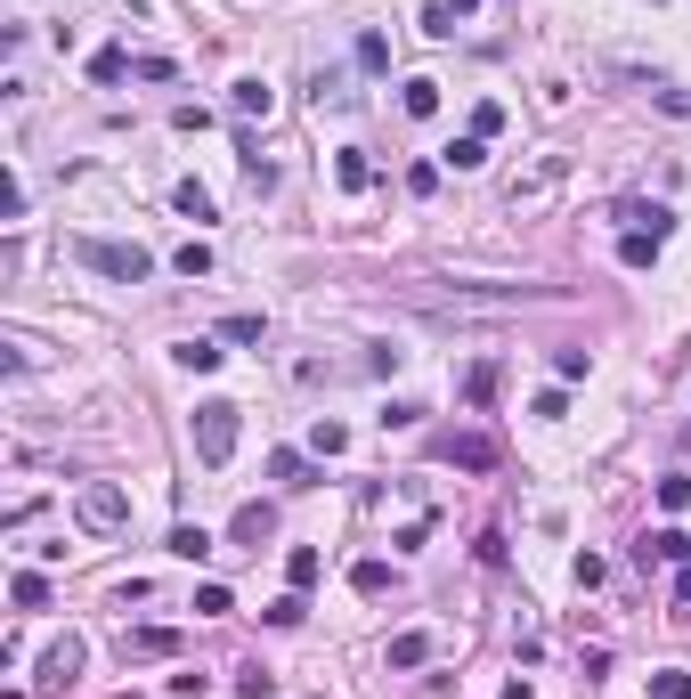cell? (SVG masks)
I'll return each mask as SVG.
<instances>
[{"mask_svg": "<svg viewBox=\"0 0 691 699\" xmlns=\"http://www.w3.org/2000/svg\"><path fill=\"white\" fill-rule=\"evenodd\" d=\"M635 561H643V569H651V561H675V569H683V561H691V537H683V529H651V537L635 545Z\"/></svg>", "mask_w": 691, "mask_h": 699, "instance_id": "8", "label": "cell"}, {"mask_svg": "<svg viewBox=\"0 0 691 699\" xmlns=\"http://www.w3.org/2000/svg\"><path fill=\"white\" fill-rule=\"evenodd\" d=\"M358 66L383 74V66H391V41H383V33H358Z\"/></svg>", "mask_w": 691, "mask_h": 699, "instance_id": "26", "label": "cell"}, {"mask_svg": "<svg viewBox=\"0 0 691 699\" xmlns=\"http://www.w3.org/2000/svg\"><path fill=\"white\" fill-rule=\"evenodd\" d=\"M505 131V106H472V139H496Z\"/></svg>", "mask_w": 691, "mask_h": 699, "instance_id": "36", "label": "cell"}, {"mask_svg": "<svg viewBox=\"0 0 691 699\" xmlns=\"http://www.w3.org/2000/svg\"><path fill=\"white\" fill-rule=\"evenodd\" d=\"M236 602H228V586H196V618H228Z\"/></svg>", "mask_w": 691, "mask_h": 699, "instance_id": "32", "label": "cell"}, {"mask_svg": "<svg viewBox=\"0 0 691 699\" xmlns=\"http://www.w3.org/2000/svg\"><path fill=\"white\" fill-rule=\"evenodd\" d=\"M407 423H423V407H415V399H391V407H383V431H407Z\"/></svg>", "mask_w": 691, "mask_h": 699, "instance_id": "35", "label": "cell"}, {"mask_svg": "<svg viewBox=\"0 0 691 699\" xmlns=\"http://www.w3.org/2000/svg\"><path fill=\"white\" fill-rule=\"evenodd\" d=\"M448 464H456V472H496V439H488V431H456V439H448Z\"/></svg>", "mask_w": 691, "mask_h": 699, "instance_id": "6", "label": "cell"}, {"mask_svg": "<svg viewBox=\"0 0 691 699\" xmlns=\"http://www.w3.org/2000/svg\"><path fill=\"white\" fill-rule=\"evenodd\" d=\"M179 277H212V244H179Z\"/></svg>", "mask_w": 691, "mask_h": 699, "instance_id": "31", "label": "cell"}, {"mask_svg": "<svg viewBox=\"0 0 691 699\" xmlns=\"http://www.w3.org/2000/svg\"><path fill=\"white\" fill-rule=\"evenodd\" d=\"M171 204H179L187 220H212V196H204V187H196V179H179V187H171Z\"/></svg>", "mask_w": 691, "mask_h": 699, "instance_id": "22", "label": "cell"}, {"mask_svg": "<svg viewBox=\"0 0 691 699\" xmlns=\"http://www.w3.org/2000/svg\"><path fill=\"white\" fill-rule=\"evenodd\" d=\"M309 448H318V456H342V448H350V431H342L334 415H318V431H309Z\"/></svg>", "mask_w": 691, "mask_h": 699, "instance_id": "25", "label": "cell"}, {"mask_svg": "<svg viewBox=\"0 0 691 699\" xmlns=\"http://www.w3.org/2000/svg\"><path fill=\"white\" fill-rule=\"evenodd\" d=\"M659 504H667V513H683V504H691V472H667V480H659Z\"/></svg>", "mask_w": 691, "mask_h": 699, "instance_id": "30", "label": "cell"}, {"mask_svg": "<svg viewBox=\"0 0 691 699\" xmlns=\"http://www.w3.org/2000/svg\"><path fill=\"white\" fill-rule=\"evenodd\" d=\"M350 98H358V90H350V74H334V66H326V74H318V82H309V106H318V114H326V106H334V114H342V106H350Z\"/></svg>", "mask_w": 691, "mask_h": 699, "instance_id": "9", "label": "cell"}, {"mask_svg": "<svg viewBox=\"0 0 691 699\" xmlns=\"http://www.w3.org/2000/svg\"><path fill=\"white\" fill-rule=\"evenodd\" d=\"M171 651H179L171 626H131V634H122V659H171Z\"/></svg>", "mask_w": 691, "mask_h": 699, "instance_id": "7", "label": "cell"}, {"mask_svg": "<svg viewBox=\"0 0 691 699\" xmlns=\"http://www.w3.org/2000/svg\"><path fill=\"white\" fill-rule=\"evenodd\" d=\"M122 521H131V496H122L114 480H90V488H82V529H90V537H114Z\"/></svg>", "mask_w": 691, "mask_h": 699, "instance_id": "3", "label": "cell"}, {"mask_svg": "<svg viewBox=\"0 0 691 699\" xmlns=\"http://www.w3.org/2000/svg\"><path fill=\"white\" fill-rule=\"evenodd\" d=\"M456 17H464V0H431V9H423V33H431V41H448Z\"/></svg>", "mask_w": 691, "mask_h": 699, "instance_id": "19", "label": "cell"}, {"mask_svg": "<svg viewBox=\"0 0 691 699\" xmlns=\"http://www.w3.org/2000/svg\"><path fill=\"white\" fill-rule=\"evenodd\" d=\"M675 602H691V561H683V569H675Z\"/></svg>", "mask_w": 691, "mask_h": 699, "instance_id": "38", "label": "cell"}, {"mask_svg": "<svg viewBox=\"0 0 691 699\" xmlns=\"http://www.w3.org/2000/svg\"><path fill=\"white\" fill-rule=\"evenodd\" d=\"M618 220H626V228H651V236H667V228H675V212H667V204H618Z\"/></svg>", "mask_w": 691, "mask_h": 699, "instance_id": "15", "label": "cell"}, {"mask_svg": "<svg viewBox=\"0 0 691 699\" xmlns=\"http://www.w3.org/2000/svg\"><path fill=\"white\" fill-rule=\"evenodd\" d=\"M228 537H236L244 553H261V545L277 537V513H269V504H236V521H228Z\"/></svg>", "mask_w": 691, "mask_h": 699, "instance_id": "5", "label": "cell"}, {"mask_svg": "<svg viewBox=\"0 0 691 699\" xmlns=\"http://www.w3.org/2000/svg\"><path fill=\"white\" fill-rule=\"evenodd\" d=\"M90 74H98V82H122V74H139V66H131L122 49H98V57H90Z\"/></svg>", "mask_w": 691, "mask_h": 699, "instance_id": "28", "label": "cell"}, {"mask_svg": "<svg viewBox=\"0 0 691 699\" xmlns=\"http://www.w3.org/2000/svg\"><path fill=\"white\" fill-rule=\"evenodd\" d=\"M17 610H49V578H41V569H17Z\"/></svg>", "mask_w": 691, "mask_h": 699, "instance_id": "18", "label": "cell"}, {"mask_svg": "<svg viewBox=\"0 0 691 699\" xmlns=\"http://www.w3.org/2000/svg\"><path fill=\"white\" fill-rule=\"evenodd\" d=\"M659 244H667V236H651V228H626V236H618V261H626V269H651V252H659Z\"/></svg>", "mask_w": 691, "mask_h": 699, "instance_id": "12", "label": "cell"}, {"mask_svg": "<svg viewBox=\"0 0 691 699\" xmlns=\"http://www.w3.org/2000/svg\"><path fill=\"white\" fill-rule=\"evenodd\" d=\"M82 683V634H57L41 651V691H74Z\"/></svg>", "mask_w": 691, "mask_h": 699, "instance_id": "4", "label": "cell"}, {"mask_svg": "<svg viewBox=\"0 0 691 699\" xmlns=\"http://www.w3.org/2000/svg\"><path fill=\"white\" fill-rule=\"evenodd\" d=\"M350 586H358V594H391V561H358Z\"/></svg>", "mask_w": 691, "mask_h": 699, "instance_id": "23", "label": "cell"}, {"mask_svg": "<svg viewBox=\"0 0 691 699\" xmlns=\"http://www.w3.org/2000/svg\"><path fill=\"white\" fill-rule=\"evenodd\" d=\"M399 106H407L415 122H423V114H439V82H431V74H415V82L399 90Z\"/></svg>", "mask_w": 691, "mask_h": 699, "instance_id": "16", "label": "cell"}, {"mask_svg": "<svg viewBox=\"0 0 691 699\" xmlns=\"http://www.w3.org/2000/svg\"><path fill=\"white\" fill-rule=\"evenodd\" d=\"M423 659H431V634H423V626L391 634V667H423Z\"/></svg>", "mask_w": 691, "mask_h": 699, "instance_id": "14", "label": "cell"}, {"mask_svg": "<svg viewBox=\"0 0 691 699\" xmlns=\"http://www.w3.org/2000/svg\"><path fill=\"white\" fill-rule=\"evenodd\" d=\"M269 472H277V480H285V488H309V464H301V456H293V448H277V456H269Z\"/></svg>", "mask_w": 691, "mask_h": 699, "instance_id": "27", "label": "cell"}, {"mask_svg": "<svg viewBox=\"0 0 691 699\" xmlns=\"http://www.w3.org/2000/svg\"><path fill=\"white\" fill-rule=\"evenodd\" d=\"M301 618H309L301 594H277V602H269V626H301Z\"/></svg>", "mask_w": 691, "mask_h": 699, "instance_id": "33", "label": "cell"}, {"mask_svg": "<svg viewBox=\"0 0 691 699\" xmlns=\"http://www.w3.org/2000/svg\"><path fill=\"white\" fill-rule=\"evenodd\" d=\"M334 179H342V187H374V163H366L358 147H342V155H334Z\"/></svg>", "mask_w": 691, "mask_h": 699, "instance_id": "20", "label": "cell"}, {"mask_svg": "<svg viewBox=\"0 0 691 699\" xmlns=\"http://www.w3.org/2000/svg\"><path fill=\"white\" fill-rule=\"evenodd\" d=\"M187 431H196V456L220 472L228 456H236V431H244V407H228V399H204L196 407V423H187Z\"/></svg>", "mask_w": 691, "mask_h": 699, "instance_id": "2", "label": "cell"}, {"mask_svg": "<svg viewBox=\"0 0 691 699\" xmlns=\"http://www.w3.org/2000/svg\"><path fill=\"white\" fill-rule=\"evenodd\" d=\"M171 553H179V561H204V553H212V537H204L196 521H179V529H171Z\"/></svg>", "mask_w": 691, "mask_h": 699, "instance_id": "21", "label": "cell"}, {"mask_svg": "<svg viewBox=\"0 0 691 699\" xmlns=\"http://www.w3.org/2000/svg\"><path fill=\"white\" fill-rule=\"evenodd\" d=\"M269 106H277V90H269L261 74H244V82H236V114H244V122H253V114L269 122Z\"/></svg>", "mask_w": 691, "mask_h": 699, "instance_id": "11", "label": "cell"}, {"mask_svg": "<svg viewBox=\"0 0 691 699\" xmlns=\"http://www.w3.org/2000/svg\"><path fill=\"white\" fill-rule=\"evenodd\" d=\"M82 261L98 277H114V285H147L155 277V252L147 244H114V236H82Z\"/></svg>", "mask_w": 691, "mask_h": 699, "instance_id": "1", "label": "cell"}, {"mask_svg": "<svg viewBox=\"0 0 691 699\" xmlns=\"http://www.w3.org/2000/svg\"><path fill=\"white\" fill-rule=\"evenodd\" d=\"M505 699H537V691H529V683H513V691H505Z\"/></svg>", "mask_w": 691, "mask_h": 699, "instance_id": "39", "label": "cell"}, {"mask_svg": "<svg viewBox=\"0 0 691 699\" xmlns=\"http://www.w3.org/2000/svg\"><path fill=\"white\" fill-rule=\"evenodd\" d=\"M269 683H277V675H269L261 659H253V667H236V691H244V699H269Z\"/></svg>", "mask_w": 691, "mask_h": 699, "instance_id": "29", "label": "cell"}, {"mask_svg": "<svg viewBox=\"0 0 691 699\" xmlns=\"http://www.w3.org/2000/svg\"><path fill=\"white\" fill-rule=\"evenodd\" d=\"M651 691H659V699H691V675H683V667H659Z\"/></svg>", "mask_w": 691, "mask_h": 699, "instance_id": "34", "label": "cell"}, {"mask_svg": "<svg viewBox=\"0 0 691 699\" xmlns=\"http://www.w3.org/2000/svg\"><path fill=\"white\" fill-rule=\"evenodd\" d=\"M496 383H505V374H496V358H480V366L464 374V399H472V407H488V399H496Z\"/></svg>", "mask_w": 691, "mask_h": 699, "instance_id": "17", "label": "cell"}, {"mask_svg": "<svg viewBox=\"0 0 691 699\" xmlns=\"http://www.w3.org/2000/svg\"><path fill=\"white\" fill-rule=\"evenodd\" d=\"M651 98H659V106H667V114H691V90H675V82H659V90H651Z\"/></svg>", "mask_w": 691, "mask_h": 699, "instance_id": "37", "label": "cell"}, {"mask_svg": "<svg viewBox=\"0 0 691 699\" xmlns=\"http://www.w3.org/2000/svg\"><path fill=\"white\" fill-rule=\"evenodd\" d=\"M318 569H326V561H318V545H293V553H285V586H293V594H309V586H318Z\"/></svg>", "mask_w": 691, "mask_h": 699, "instance_id": "10", "label": "cell"}, {"mask_svg": "<svg viewBox=\"0 0 691 699\" xmlns=\"http://www.w3.org/2000/svg\"><path fill=\"white\" fill-rule=\"evenodd\" d=\"M171 358H179L187 374H212V366H220V342H204V334H187V342H179Z\"/></svg>", "mask_w": 691, "mask_h": 699, "instance_id": "13", "label": "cell"}, {"mask_svg": "<svg viewBox=\"0 0 691 699\" xmlns=\"http://www.w3.org/2000/svg\"><path fill=\"white\" fill-rule=\"evenodd\" d=\"M448 163H456V171H480V163H488V139H472V131L448 139Z\"/></svg>", "mask_w": 691, "mask_h": 699, "instance_id": "24", "label": "cell"}]
</instances>
